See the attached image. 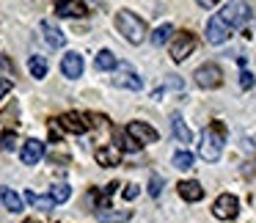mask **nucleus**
Listing matches in <instances>:
<instances>
[{
	"label": "nucleus",
	"mask_w": 256,
	"mask_h": 223,
	"mask_svg": "<svg viewBox=\"0 0 256 223\" xmlns=\"http://www.w3.org/2000/svg\"><path fill=\"white\" fill-rule=\"evenodd\" d=\"M223 144H226V127L220 122H212L210 127H204L201 132V144H198V154L201 160L206 162H215L223 152Z\"/></svg>",
	"instance_id": "obj_1"
},
{
	"label": "nucleus",
	"mask_w": 256,
	"mask_h": 223,
	"mask_svg": "<svg viewBox=\"0 0 256 223\" xmlns=\"http://www.w3.org/2000/svg\"><path fill=\"white\" fill-rule=\"evenodd\" d=\"M116 28L130 44H140V42L146 39V22L135 12H127V8L116 14Z\"/></svg>",
	"instance_id": "obj_2"
},
{
	"label": "nucleus",
	"mask_w": 256,
	"mask_h": 223,
	"mask_svg": "<svg viewBox=\"0 0 256 223\" xmlns=\"http://www.w3.org/2000/svg\"><path fill=\"white\" fill-rule=\"evenodd\" d=\"M193 80H196V86H198V88L212 91V88H218V86L223 83V72H220V66H218V64H201V66L193 72Z\"/></svg>",
	"instance_id": "obj_3"
},
{
	"label": "nucleus",
	"mask_w": 256,
	"mask_h": 223,
	"mask_svg": "<svg viewBox=\"0 0 256 223\" xmlns=\"http://www.w3.org/2000/svg\"><path fill=\"white\" fill-rule=\"evenodd\" d=\"M218 17H220L228 28H240V25H245L250 20V6L248 3H226Z\"/></svg>",
	"instance_id": "obj_4"
},
{
	"label": "nucleus",
	"mask_w": 256,
	"mask_h": 223,
	"mask_svg": "<svg viewBox=\"0 0 256 223\" xmlns=\"http://www.w3.org/2000/svg\"><path fill=\"white\" fill-rule=\"evenodd\" d=\"M193 50H196V36L190 34V30H179V34L174 36V42H171V58L176 64H182Z\"/></svg>",
	"instance_id": "obj_5"
},
{
	"label": "nucleus",
	"mask_w": 256,
	"mask_h": 223,
	"mask_svg": "<svg viewBox=\"0 0 256 223\" xmlns=\"http://www.w3.org/2000/svg\"><path fill=\"white\" fill-rule=\"evenodd\" d=\"M240 212V201L234 198L232 193H223L215 198V204H212V215L218 218V220H234Z\"/></svg>",
	"instance_id": "obj_6"
},
{
	"label": "nucleus",
	"mask_w": 256,
	"mask_h": 223,
	"mask_svg": "<svg viewBox=\"0 0 256 223\" xmlns=\"http://www.w3.org/2000/svg\"><path fill=\"white\" fill-rule=\"evenodd\" d=\"M58 127H61V130H66V132L83 135V132H88L91 122H88V116H83V113H74V110H69V113H64V116L58 118Z\"/></svg>",
	"instance_id": "obj_7"
},
{
	"label": "nucleus",
	"mask_w": 256,
	"mask_h": 223,
	"mask_svg": "<svg viewBox=\"0 0 256 223\" xmlns=\"http://www.w3.org/2000/svg\"><path fill=\"white\" fill-rule=\"evenodd\" d=\"M228 36H232V28H228L220 17H212L210 22H206V42H210V44H223Z\"/></svg>",
	"instance_id": "obj_8"
},
{
	"label": "nucleus",
	"mask_w": 256,
	"mask_h": 223,
	"mask_svg": "<svg viewBox=\"0 0 256 223\" xmlns=\"http://www.w3.org/2000/svg\"><path fill=\"white\" fill-rule=\"evenodd\" d=\"M127 132L132 135L138 144H154L160 135H157V130L152 127V124H144V122H130L127 124Z\"/></svg>",
	"instance_id": "obj_9"
},
{
	"label": "nucleus",
	"mask_w": 256,
	"mask_h": 223,
	"mask_svg": "<svg viewBox=\"0 0 256 223\" xmlns=\"http://www.w3.org/2000/svg\"><path fill=\"white\" fill-rule=\"evenodd\" d=\"M20 157H22L25 166H36V162L44 157V144H42V140H36V138H28L22 144V149H20Z\"/></svg>",
	"instance_id": "obj_10"
},
{
	"label": "nucleus",
	"mask_w": 256,
	"mask_h": 223,
	"mask_svg": "<svg viewBox=\"0 0 256 223\" xmlns=\"http://www.w3.org/2000/svg\"><path fill=\"white\" fill-rule=\"evenodd\" d=\"M61 72H64V78H69V80L80 78V74H83V56H80V52H66L64 61H61Z\"/></svg>",
	"instance_id": "obj_11"
},
{
	"label": "nucleus",
	"mask_w": 256,
	"mask_h": 223,
	"mask_svg": "<svg viewBox=\"0 0 256 223\" xmlns=\"http://www.w3.org/2000/svg\"><path fill=\"white\" fill-rule=\"evenodd\" d=\"M113 83H116L118 88H127V91H140V88H144V80H140L130 66L118 69V74H116V80H113Z\"/></svg>",
	"instance_id": "obj_12"
},
{
	"label": "nucleus",
	"mask_w": 256,
	"mask_h": 223,
	"mask_svg": "<svg viewBox=\"0 0 256 223\" xmlns=\"http://www.w3.org/2000/svg\"><path fill=\"white\" fill-rule=\"evenodd\" d=\"M56 14L58 17H86L88 6L80 0H61V3H56Z\"/></svg>",
	"instance_id": "obj_13"
},
{
	"label": "nucleus",
	"mask_w": 256,
	"mask_h": 223,
	"mask_svg": "<svg viewBox=\"0 0 256 223\" xmlns=\"http://www.w3.org/2000/svg\"><path fill=\"white\" fill-rule=\"evenodd\" d=\"M42 34H44V42L52 47V50H58V47L66 44V36H64V30L58 28V25H52L50 20H44V22H42Z\"/></svg>",
	"instance_id": "obj_14"
},
{
	"label": "nucleus",
	"mask_w": 256,
	"mask_h": 223,
	"mask_svg": "<svg viewBox=\"0 0 256 223\" xmlns=\"http://www.w3.org/2000/svg\"><path fill=\"white\" fill-rule=\"evenodd\" d=\"M176 190L184 201H201L204 198V188H201V182H196V179H182V182L176 184Z\"/></svg>",
	"instance_id": "obj_15"
},
{
	"label": "nucleus",
	"mask_w": 256,
	"mask_h": 223,
	"mask_svg": "<svg viewBox=\"0 0 256 223\" xmlns=\"http://www.w3.org/2000/svg\"><path fill=\"white\" fill-rule=\"evenodd\" d=\"M96 162L105 166V168H113V166L122 162V152H118L116 146H100V149H96Z\"/></svg>",
	"instance_id": "obj_16"
},
{
	"label": "nucleus",
	"mask_w": 256,
	"mask_h": 223,
	"mask_svg": "<svg viewBox=\"0 0 256 223\" xmlns=\"http://www.w3.org/2000/svg\"><path fill=\"white\" fill-rule=\"evenodd\" d=\"M113 138H116V149L118 152H140V144L127 132V130H113Z\"/></svg>",
	"instance_id": "obj_17"
},
{
	"label": "nucleus",
	"mask_w": 256,
	"mask_h": 223,
	"mask_svg": "<svg viewBox=\"0 0 256 223\" xmlns=\"http://www.w3.org/2000/svg\"><path fill=\"white\" fill-rule=\"evenodd\" d=\"M171 130H174V135H176L179 144H190V140H193V132H190V127L184 124V118L179 116V113L171 116Z\"/></svg>",
	"instance_id": "obj_18"
},
{
	"label": "nucleus",
	"mask_w": 256,
	"mask_h": 223,
	"mask_svg": "<svg viewBox=\"0 0 256 223\" xmlns=\"http://www.w3.org/2000/svg\"><path fill=\"white\" fill-rule=\"evenodd\" d=\"M94 66L100 69V72H110V69L118 66V61H116V56H113L110 50H100L96 58H94Z\"/></svg>",
	"instance_id": "obj_19"
},
{
	"label": "nucleus",
	"mask_w": 256,
	"mask_h": 223,
	"mask_svg": "<svg viewBox=\"0 0 256 223\" xmlns=\"http://www.w3.org/2000/svg\"><path fill=\"white\" fill-rule=\"evenodd\" d=\"M0 201L6 204L8 212H22V198H20V196L14 193L12 188H3V193H0Z\"/></svg>",
	"instance_id": "obj_20"
},
{
	"label": "nucleus",
	"mask_w": 256,
	"mask_h": 223,
	"mask_svg": "<svg viewBox=\"0 0 256 223\" xmlns=\"http://www.w3.org/2000/svg\"><path fill=\"white\" fill-rule=\"evenodd\" d=\"M25 201H28V204H34L36 210H44V212H50L52 206H56V201H52L50 196H36L34 190H28V193H25Z\"/></svg>",
	"instance_id": "obj_21"
},
{
	"label": "nucleus",
	"mask_w": 256,
	"mask_h": 223,
	"mask_svg": "<svg viewBox=\"0 0 256 223\" xmlns=\"http://www.w3.org/2000/svg\"><path fill=\"white\" fill-rule=\"evenodd\" d=\"M130 215H132L130 210H118V212L102 210V212H96V218H100L102 223H124V220H130Z\"/></svg>",
	"instance_id": "obj_22"
},
{
	"label": "nucleus",
	"mask_w": 256,
	"mask_h": 223,
	"mask_svg": "<svg viewBox=\"0 0 256 223\" xmlns=\"http://www.w3.org/2000/svg\"><path fill=\"white\" fill-rule=\"evenodd\" d=\"M28 69H30V74H34L36 80H42V78L47 74V58H44V56H30Z\"/></svg>",
	"instance_id": "obj_23"
},
{
	"label": "nucleus",
	"mask_w": 256,
	"mask_h": 223,
	"mask_svg": "<svg viewBox=\"0 0 256 223\" xmlns=\"http://www.w3.org/2000/svg\"><path fill=\"white\" fill-rule=\"evenodd\" d=\"M171 162H174V168H176V171H190V168L196 166V157L190 154V152H176Z\"/></svg>",
	"instance_id": "obj_24"
},
{
	"label": "nucleus",
	"mask_w": 256,
	"mask_h": 223,
	"mask_svg": "<svg viewBox=\"0 0 256 223\" xmlns=\"http://www.w3.org/2000/svg\"><path fill=\"white\" fill-rule=\"evenodd\" d=\"M69 196H72V188H69L66 182H58L50 188V198L56 201V204H64V201H69Z\"/></svg>",
	"instance_id": "obj_25"
},
{
	"label": "nucleus",
	"mask_w": 256,
	"mask_h": 223,
	"mask_svg": "<svg viewBox=\"0 0 256 223\" xmlns=\"http://www.w3.org/2000/svg\"><path fill=\"white\" fill-rule=\"evenodd\" d=\"M171 34H174V28H171V25H160V28H157L154 34H152V44L162 47L168 39H171Z\"/></svg>",
	"instance_id": "obj_26"
},
{
	"label": "nucleus",
	"mask_w": 256,
	"mask_h": 223,
	"mask_svg": "<svg viewBox=\"0 0 256 223\" xmlns=\"http://www.w3.org/2000/svg\"><path fill=\"white\" fill-rule=\"evenodd\" d=\"M17 113H20V108H17V102H12V105L6 108V110L0 113V122L6 124V127H12V124H17Z\"/></svg>",
	"instance_id": "obj_27"
},
{
	"label": "nucleus",
	"mask_w": 256,
	"mask_h": 223,
	"mask_svg": "<svg viewBox=\"0 0 256 223\" xmlns=\"http://www.w3.org/2000/svg\"><path fill=\"white\" fill-rule=\"evenodd\" d=\"M0 149H3V152H14V149H17V135H14V132L0 135Z\"/></svg>",
	"instance_id": "obj_28"
},
{
	"label": "nucleus",
	"mask_w": 256,
	"mask_h": 223,
	"mask_svg": "<svg viewBox=\"0 0 256 223\" xmlns=\"http://www.w3.org/2000/svg\"><path fill=\"white\" fill-rule=\"evenodd\" d=\"M160 193H162V179L157 176V174H152V176H149V196H154V198H157Z\"/></svg>",
	"instance_id": "obj_29"
},
{
	"label": "nucleus",
	"mask_w": 256,
	"mask_h": 223,
	"mask_svg": "<svg viewBox=\"0 0 256 223\" xmlns=\"http://www.w3.org/2000/svg\"><path fill=\"white\" fill-rule=\"evenodd\" d=\"M240 86H242L245 91L254 88V74H250V72H242V74H240Z\"/></svg>",
	"instance_id": "obj_30"
},
{
	"label": "nucleus",
	"mask_w": 256,
	"mask_h": 223,
	"mask_svg": "<svg viewBox=\"0 0 256 223\" xmlns=\"http://www.w3.org/2000/svg\"><path fill=\"white\" fill-rule=\"evenodd\" d=\"M12 88H14V83H12V80L0 78V100H3V96H6V94H8V91H12Z\"/></svg>",
	"instance_id": "obj_31"
},
{
	"label": "nucleus",
	"mask_w": 256,
	"mask_h": 223,
	"mask_svg": "<svg viewBox=\"0 0 256 223\" xmlns=\"http://www.w3.org/2000/svg\"><path fill=\"white\" fill-rule=\"evenodd\" d=\"M138 193H140V190H138V184H127V190H124V198H130V201H132V198H138Z\"/></svg>",
	"instance_id": "obj_32"
},
{
	"label": "nucleus",
	"mask_w": 256,
	"mask_h": 223,
	"mask_svg": "<svg viewBox=\"0 0 256 223\" xmlns=\"http://www.w3.org/2000/svg\"><path fill=\"white\" fill-rule=\"evenodd\" d=\"M25 223H36V220H25Z\"/></svg>",
	"instance_id": "obj_33"
}]
</instances>
